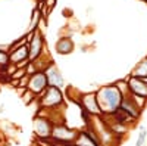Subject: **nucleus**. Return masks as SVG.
I'll use <instances>...</instances> for the list:
<instances>
[{"label":"nucleus","instance_id":"nucleus-1","mask_svg":"<svg viewBox=\"0 0 147 146\" xmlns=\"http://www.w3.org/2000/svg\"><path fill=\"white\" fill-rule=\"evenodd\" d=\"M96 97L102 111V115H112L116 109H119L122 102V94L119 93V90L116 89L113 83L99 87L96 90Z\"/></svg>","mask_w":147,"mask_h":146},{"label":"nucleus","instance_id":"nucleus-2","mask_svg":"<svg viewBox=\"0 0 147 146\" xmlns=\"http://www.w3.org/2000/svg\"><path fill=\"white\" fill-rule=\"evenodd\" d=\"M37 101H38L41 109H59V108L65 106V96L62 90L57 87H52V86H49L37 97Z\"/></svg>","mask_w":147,"mask_h":146},{"label":"nucleus","instance_id":"nucleus-3","mask_svg":"<svg viewBox=\"0 0 147 146\" xmlns=\"http://www.w3.org/2000/svg\"><path fill=\"white\" fill-rule=\"evenodd\" d=\"M78 131L80 130L72 128L65 123H56L52 130L50 140L53 143H74L78 136Z\"/></svg>","mask_w":147,"mask_h":146},{"label":"nucleus","instance_id":"nucleus-4","mask_svg":"<svg viewBox=\"0 0 147 146\" xmlns=\"http://www.w3.org/2000/svg\"><path fill=\"white\" fill-rule=\"evenodd\" d=\"M78 106L82 109V112H85L88 117H100L102 111L97 103L96 92H88V93H80L78 96Z\"/></svg>","mask_w":147,"mask_h":146},{"label":"nucleus","instance_id":"nucleus-5","mask_svg":"<svg viewBox=\"0 0 147 146\" xmlns=\"http://www.w3.org/2000/svg\"><path fill=\"white\" fill-rule=\"evenodd\" d=\"M53 126L55 123L44 114H38L34 117V133L41 140H50Z\"/></svg>","mask_w":147,"mask_h":146},{"label":"nucleus","instance_id":"nucleus-6","mask_svg":"<svg viewBox=\"0 0 147 146\" xmlns=\"http://www.w3.org/2000/svg\"><path fill=\"white\" fill-rule=\"evenodd\" d=\"M27 46H28V59L31 62L35 59H38L46 50V41H44L43 31L35 30L34 34H32V39L28 41Z\"/></svg>","mask_w":147,"mask_h":146},{"label":"nucleus","instance_id":"nucleus-7","mask_svg":"<svg viewBox=\"0 0 147 146\" xmlns=\"http://www.w3.org/2000/svg\"><path fill=\"white\" fill-rule=\"evenodd\" d=\"M47 87H49V83H47V77L44 74V71H37L35 74L30 75L27 89L30 92H32L37 97H38Z\"/></svg>","mask_w":147,"mask_h":146},{"label":"nucleus","instance_id":"nucleus-8","mask_svg":"<svg viewBox=\"0 0 147 146\" xmlns=\"http://www.w3.org/2000/svg\"><path fill=\"white\" fill-rule=\"evenodd\" d=\"M44 74L47 77V83L49 86L52 87H57L62 90V87L65 86V80H63V75L62 72L59 71V68L55 65V64H50L46 69H44Z\"/></svg>","mask_w":147,"mask_h":146},{"label":"nucleus","instance_id":"nucleus-9","mask_svg":"<svg viewBox=\"0 0 147 146\" xmlns=\"http://www.w3.org/2000/svg\"><path fill=\"white\" fill-rule=\"evenodd\" d=\"M74 143L77 146H102V143L96 137V134L87 127H84L82 130L78 131V136Z\"/></svg>","mask_w":147,"mask_h":146},{"label":"nucleus","instance_id":"nucleus-10","mask_svg":"<svg viewBox=\"0 0 147 146\" xmlns=\"http://www.w3.org/2000/svg\"><path fill=\"white\" fill-rule=\"evenodd\" d=\"M119 109H122V111H124L125 114H128L131 118H134L136 121H137V120L141 117V114H143V111L137 106V103L132 101L131 94H128V96H125V97H122V102H121Z\"/></svg>","mask_w":147,"mask_h":146},{"label":"nucleus","instance_id":"nucleus-11","mask_svg":"<svg viewBox=\"0 0 147 146\" xmlns=\"http://www.w3.org/2000/svg\"><path fill=\"white\" fill-rule=\"evenodd\" d=\"M127 81H128V86H129V92H131L132 94L147 97V84L144 83L143 78L128 75V77H127Z\"/></svg>","mask_w":147,"mask_h":146},{"label":"nucleus","instance_id":"nucleus-12","mask_svg":"<svg viewBox=\"0 0 147 146\" xmlns=\"http://www.w3.org/2000/svg\"><path fill=\"white\" fill-rule=\"evenodd\" d=\"M74 49H75V43L71 37L68 35H63V37H60L56 44H55V50L57 55H71L74 52Z\"/></svg>","mask_w":147,"mask_h":146},{"label":"nucleus","instance_id":"nucleus-13","mask_svg":"<svg viewBox=\"0 0 147 146\" xmlns=\"http://www.w3.org/2000/svg\"><path fill=\"white\" fill-rule=\"evenodd\" d=\"M28 59V46L25 44V46H21V47H18L16 50H13V52H10L9 53V62L10 64H19V62H22V60H27Z\"/></svg>","mask_w":147,"mask_h":146},{"label":"nucleus","instance_id":"nucleus-14","mask_svg":"<svg viewBox=\"0 0 147 146\" xmlns=\"http://www.w3.org/2000/svg\"><path fill=\"white\" fill-rule=\"evenodd\" d=\"M131 77H138V78H144L147 77V58H143L140 62L134 67V69L131 71Z\"/></svg>","mask_w":147,"mask_h":146},{"label":"nucleus","instance_id":"nucleus-15","mask_svg":"<svg viewBox=\"0 0 147 146\" xmlns=\"http://www.w3.org/2000/svg\"><path fill=\"white\" fill-rule=\"evenodd\" d=\"M40 21H41V12H40L38 9L32 7V12H31V21H30V31L38 30V27H40Z\"/></svg>","mask_w":147,"mask_h":146},{"label":"nucleus","instance_id":"nucleus-16","mask_svg":"<svg viewBox=\"0 0 147 146\" xmlns=\"http://www.w3.org/2000/svg\"><path fill=\"white\" fill-rule=\"evenodd\" d=\"M18 93L21 94V99H22V102L25 105H30L31 102L37 101V96L32 92H30L28 89H18Z\"/></svg>","mask_w":147,"mask_h":146},{"label":"nucleus","instance_id":"nucleus-17","mask_svg":"<svg viewBox=\"0 0 147 146\" xmlns=\"http://www.w3.org/2000/svg\"><path fill=\"white\" fill-rule=\"evenodd\" d=\"M113 84L116 86V89L119 90V93L122 94V97H125V96L131 94V92H129V86H128V81H127V78H122V80H116V81H115Z\"/></svg>","mask_w":147,"mask_h":146},{"label":"nucleus","instance_id":"nucleus-18","mask_svg":"<svg viewBox=\"0 0 147 146\" xmlns=\"http://www.w3.org/2000/svg\"><path fill=\"white\" fill-rule=\"evenodd\" d=\"M147 142V127L144 124L138 126V136L136 140V145L134 146H144V143Z\"/></svg>","mask_w":147,"mask_h":146},{"label":"nucleus","instance_id":"nucleus-19","mask_svg":"<svg viewBox=\"0 0 147 146\" xmlns=\"http://www.w3.org/2000/svg\"><path fill=\"white\" fill-rule=\"evenodd\" d=\"M25 44H28V40H27V37L25 35H22L21 39H18V40H13L7 47H6V50H7V53H10V52H13V50H16L18 47H21V46H25Z\"/></svg>","mask_w":147,"mask_h":146},{"label":"nucleus","instance_id":"nucleus-20","mask_svg":"<svg viewBox=\"0 0 147 146\" xmlns=\"http://www.w3.org/2000/svg\"><path fill=\"white\" fill-rule=\"evenodd\" d=\"M7 46H2L0 47V69H3L9 65V53L6 50Z\"/></svg>","mask_w":147,"mask_h":146},{"label":"nucleus","instance_id":"nucleus-21","mask_svg":"<svg viewBox=\"0 0 147 146\" xmlns=\"http://www.w3.org/2000/svg\"><path fill=\"white\" fill-rule=\"evenodd\" d=\"M131 97H132V101L137 103V106L141 109V111H144V109L147 108V97L137 96V94H132V93H131Z\"/></svg>","mask_w":147,"mask_h":146},{"label":"nucleus","instance_id":"nucleus-22","mask_svg":"<svg viewBox=\"0 0 147 146\" xmlns=\"http://www.w3.org/2000/svg\"><path fill=\"white\" fill-rule=\"evenodd\" d=\"M25 75H27L25 68H16V71L10 75V80H21L22 77H25Z\"/></svg>","mask_w":147,"mask_h":146},{"label":"nucleus","instance_id":"nucleus-23","mask_svg":"<svg viewBox=\"0 0 147 146\" xmlns=\"http://www.w3.org/2000/svg\"><path fill=\"white\" fill-rule=\"evenodd\" d=\"M25 71H27V75H32V74H35V72L38 71V69H37V65H35L34 62H31V60H30L28 65L25 67Z\"/></svg>","mask_w":147,"mask_h":146},{"label":"nucleus","instance_id":"nucleus-24","mask_svg":"<svg viewBox=\"0 0 147 146\" xmlns=\"http://www.w3.org/2000/svg\"><path fill=\"white\" fill-rule=\"evenodd\" d=\"M56 2H57V0H44V5H46L49 12H52V9L56 6Z\"/></svg>","mask_w":147,"mask_h":146},{"label":"nucleus","instance_id":"nucleus-25","mask_svg":"<svg viewBox=\"0 0 147 146\" xmlns=\"http://www.w3.org/2000/svg\"><path fill=\"white\" fill-rule=\"evenodd\" d=\"M55 146H77L75 143H55Z\"/></svg>","mask_w":147,"mask_h":146},{"label":"nucleus","instance_id":"nucleus-26","mask_svg":"<svg viewBox=\"0 0 147 146\" xmlns=\"http://www.w3.org/2000/svg\"><path fill=\"white\" fill-rule=\"evenodd\" d=\"M143 80H144V83H146V84H147V77H144V78H143Z\"/></svg>","mask_w":147,"mask_h":146},{"label":"nucleus","instance_id":"nucleus-27","mask_svg":"<svg viewBox=\"0 0 147 146\" xmlns=\"http://www.w3.org/2000/svg\"><path fill=\"white\" fill-rule=\"evenodd\" d=\"M41 2H44V0H41Z\"/></svg>","mask_w":147,"mask_h":146},{"label":"nucleus","instance_id":"nucleus-28","mask_svg":"<svg viewBox=\"0 0 147 146\" xmlns=\"http://www.w3.org/2000/svg\"><path fill=\"white\" fill-rule=\"evenodd\" d=\"M144 2H147V0H144Z\"/></svg>","mask_w":147,"mask_h":146},{"label":"nucleus","instance_id":"nucleus-29","mask_svg":"<svg viewBox=\"0 0 147 146\" xmlns=\"http://www.w3.org/2000/svg\"><path fill=\"white\" fill-rule=\"evenodd\" d=\"M146 58H147V55H146Z\"/></svg>","mask_w":147,"mask_h":146}]
</instances>
